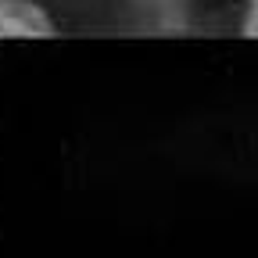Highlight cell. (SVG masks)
I'll return each instance as SVG.
<instances>
[{
    "mask_svg": "<svg viewBox=\"0 0 258 258\" xmlns=\"http://www.w3.org/2000/svg\"><path fill=\"white\" fill-rule=\"evenodd\" d=\"M0 15L54 36H158L183 22V0H0Z\"/></svg>",
    "mask_w": 258,
    "mask_h": 258,
    "instance_id": "6da1fadb",
    "label": "cell"
},
{
    "mask_svg": "<svg viewBox=\"0 0 258 258\" xmlns=\"http://www.w3.org/2000/svg\"><path fill=\"white\" fill-rule=\"evenodd\" d=\"M244 32L247 36H258V0L251 4V11H247V22H244Z\"/></svg>",
    "mask_w": 258,
    "mask_h": 258,
    "instance_id": "7a4b0ae2",
    "label": "cell"
}]
</instances>
